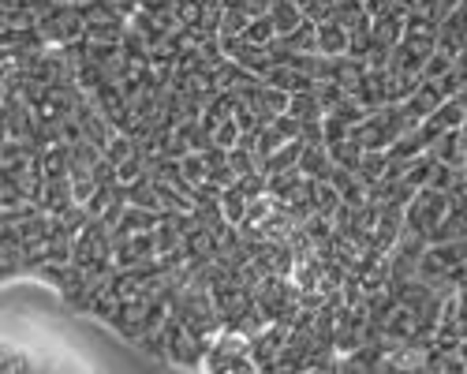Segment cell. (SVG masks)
<instances>
[{
  "label": "cell",
  "mask_w": 467,
  "mask_h": 374,
  "mask_svg": "<svg viewBox=\"0 0 467 374\" xmlns=\"http://www.w3.org/2000/svg\"><path fill=\"white\" fill-rule=\"evenodd\" d=\"M299 158H303V139H288L277 154H269L258 169L265 172V176H274V172H285V169H296L299 165Z\"/></svg>",
  "instance_id": "obj_4"
},
{
  "label": "cell",
  "mask_w": 467,
  "mask_h": 374,
  "mask_svg": "<svg viewBox=\"0 0 467 374\" xmlns=\"http://www.w3.org/2000/svg\"><path fill=\"white\" fill-rule=\"evenodd\" d=\"M299 169L310 176V180H333V154H329V146H306L303 142V158H299Z\"/></svg>",
  "instance_id": "obj_3"
},
{
  "label": "cell",
  "mask_w": 467,
  "mask_h": 374,
  "mask_svg": "<svg viewBox=\"0 0 467 374\" xmlns=\"http://www.w3.org/2000/svg\"><path fill=\"white\" fill-rule=\"evenodd\" d=\"M385 169H389V150H367L363 165H359V180L370 187V183H378L385 176Z\"/></svg>",
  "instance_id": "obj_6"
},
{
  "label": "cell",
  "mask_w": 467,
  "mask_h": 374,
  "mask_svg": "<svg viewBox=\"0 0 467 374\" xmlns=\"http://www.w3.org/2000/svg\"><path fill=\"white\" fill-rule=\"evenodd\" d=\"M288 112H292V117H299V120L306 124V120H322V117H326V105H322L318 90H303V94H292V101H288Z\"/></svg>",
  "instance_id": "obj_5"
},
{
  "label": "cell",
  "mask_w": 467,
  "mask_h": 374,
  "mask_svg": "<svg viewBox=\"0 0 467 374\" xmlns=\"http://www.w3.org/2000/svg\"><path fill=\"white\" fill-rule=\"evenodd\" d=\"M310 187H315V180H310L299 165L269 176V195H274L277 203H296V199H303V195L310 192Z\"/></svg>",
  "instance_id": "obj_2"
},
{
  "label": "cell",
  "mask_w": 467,
  "mask_h": 374,
  "mask_svg": "<svg viewBox=\"0 0 467 374\" xmlns=\"http://www.w3.org/2000/svg\"><path fill=\"white\" fill-rule=\"evenodd\" d=\"M449 206H452V195H449V192H438V187H419L415 199H411L408 210H404V224L431 240V233L445 221Z\"/></svg>",
  "instance_id": "obj_1"
},
{
  "label": "cell",
  "mask_w": 467,
  "mask_h": 374,
  "mask_svg": "<svg viewBox=\"0 0 467 374\" xmlns=\"http://www.w3.org/2000/svg\"><path fill=\"white\" fill-rule=\"evenodd\" d=\"M240 135H244L240 120H236V117H228V120H221V124H217L213 142H217V146H224V150H232V146H240Z\"/></svg>",
  "instance_id": "obj_7"
}]
</instances>
